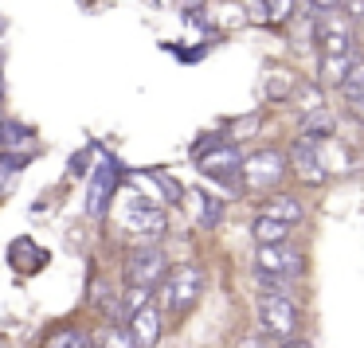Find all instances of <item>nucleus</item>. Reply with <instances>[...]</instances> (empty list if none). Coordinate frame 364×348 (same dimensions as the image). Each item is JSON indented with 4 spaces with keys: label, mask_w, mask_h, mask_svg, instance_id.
<instances>
[{
    "label": "nucleus",
    "mask_w": 364,
    "mask_h": 348,
    "mask_svg": "<svg viewBox=\"0 0 364 348\" xmlns=\"http://www.w3.org/2000/svg\"><path fill=\"white\" fill-rule=\"evenodd\" d=\"M204 290H208L204 266L188 259V262H176V266L168 270L165 286H161V298H165V309H168L173 317H184V313H192V309L200 305Z\"/></svg>",
    "instance_id": "1"
},
{
    "label": "nucleus",
    "mask_w": 364,
    "mask_h": 348,
    "mask_svg": "<svg viewBox=\"0 0 364 348\" xmlns=\"http://www.w3.org/2000/svg\"><path fill=\"white\" fill-rule=\"evenodd\" d=\"M301 270H306V254L294 243L259 246V251H255V278H259L262 290H282L286 282L301 278Z\"/></svg>",
    "instance_id": "2"
},
{
    "label": "nucleus",
    "mask_w": 364,
    "mask_h": 348,
    "mask_svg": "<svg viewBox=\"0 0 364 348\" xmlns=\"http://www.w3.org/2000/svg\"><path fill=\"white\" fill-rule=\"evenodd\" d=\"M255 309H259V329L267 332V337L274 340H290V337H301V309L298 301L290 298V293L282 290H262L259 301H255Z\"/></svg>",
    "instance_id": "3"
},
{
    "label": "nucleus",
    "mask_w": 364,
    "mask_h": 348,
    "mask_svg": "<svg viewBox=\"0 0 364 348\" xmlns=\"http://www.w3.org/2000/svg\"><path fill=\"white\" fill-rule=\"evenodd\" d=\"M168 270H173V262H168L165 246L137 243L134 251H126V262H122V282H126V286H141V290H157V286H165Z\"/></svg>",
    "instance_id": "4"
},
{
    "label": "nucleus",
    "mask_w": 364,
    "mask_h": 348,
    "mask_svg": "<svg viewBox=\"0 0 364 348\" xmlns=\"http://www.w3.org/2000/svg\"><path fill=\"white\" fill-rule=\"evenodd\" d=\"M286 173H290V157H286V153H278V149L251 153V157H243V168H239L247 192H267V188H274V184L282 180Z\"/></svg>",
    "instance_id": "5"
},
{
    "label": "nucleus",
    "mask_w": 364,
    "mask_h": 348,
    "mask_svg": "<svg viewBox=\"0 0 364 348\" xmlns=\"http://www.w3.org/2000/svg\"><path fill=\"white\" fill-rule=\"evenodd\" d=\"M122 227L134 231L137 239H145V243H157L161 235L168 231V215L161 212L153 200L145 196H129L126 204H122Z\"/></svg>",
    "instance_id": "6"
},
{
    "label": "nucleus",
    "mask_w": 364,
    "mask_h": 348,
    "mask_svg": "<svg viewBox=\"0 0 364 348\" xmlns=\"http://www.w3.org/2000/svg\"><path fill=\"white\" fill-rule=\"evenodd\" d=\"M200 173L212 176V180H223V184H243V176H239V168H243V153H239V145L223 141L215 145V149L200 153Z\"/></svg>",
    "instance_id": "7"
},
{
    "label": "nucleus",
    "mask_w": 364,
    "mask_h": 348,
    "mask_svg": "<svg viewBox=\"0 0 364 348\" xmlns=\"http://www.w3.org/2000/svg\"><path fill=\"white\" fill-rule=\"evenodd\" d=\"M118 176L122 168L114 165V161H102V165L90 173V188H87V215H106V207H110L114 192H118Z\"/></svg>",
    "instance_id": "8"
},
{
    "label": "nucleus",
    "mask_w": 364,
    "mask_h": 348,
    "mask_svg": "<svg viewBox=\"0 0 364 348\" xmlns=\"http://www.w3.org/2000/svg\"><path fill=\"white\" fill-rule=\"evenodd\" d=\"M126 332L129 340H134L137 348H157L161 337H165V309L153 301V305H145L141 313H134L126 321Z\"/></svg>",
    "instance_id": "9"
},
{
    "label": "nucleus",
    "mask_w": 364,
    "mask_h": 348,
    "mask_svg": "<svg viewBox=\"0 0 364 348\" xmlns=\"http://www.w3.org/2000/svg\"><path fill=\"white\" fill-rule=\"evenodd\" d=\"M290 165H294V173H298V180L314 184V188H321V184L329 180V173H325V165H321V153H317L314 145H306V141H294Z\"/></svg>",
    "instance_id": "10"
},
{
    "label": "nucleus",
    "mask_w": 364,
    "mask_h": 348,
    "mask_svg": "<svg viewBox=\"0 0 364 348\" xmlns=\"http://www.w3.org/2000/svg\"><path fill=\"white\" fill-rule=\"evenodd\" d=\"M333 129H337V118H333L329 110H314V114H301V121H298V141H306V145H321V141H329L333 137Z\"/></svg>",
    "instance_id": "11"
},
{
    "label": "nucleus",
    "mask_w": 364,
    "mask_h": 348,
    "mask_svg": "<svg viewBox=\"0 0 364 348\" xmlns=\"http://www.w3.org/2000/svg\"><path fill=\"white\" fill-rule=\"evenodd\" d=\"M262 215L286 223V227H298V223L306 219V204H301L298 196H290V192H278V196H270L267 204H262Z\"/></svg>",
    "instance_id": "12"
},
{
    "label": "nucleus",
    "mask_w": 364,
    "mask_h": 348,
    "mask_svg": "<svg viewBox=\"0 0 364 348\" xmlns=\"http://www.w3.org/2000/svg\"><path fill=\"white\" fill-rule=\"evenodd\" d=\"M251 235H255V243H259V246H282V243H290L294 227H286V223H278V219L259 215V219L251 223Z\"/></svg>",
    "instance_id": "13"
},
{
    "label": "nucleus",
    "mask_w": 364,
    "mask_h": 348,
    "mask_svg": "<svg viewBox=\"0 0 364 348\" xmlns=\"http://www.w3.org/2000/svg\"><path fill=\"white\" fill-rule=\"evenodd\" d=\"M353 67H356L353 55H321V87L341 90V87H345V79L353 75Z\"/></svg>",
    "instance_id": "14"
},
{
    "label": "nucleus",
    "mask_w": 364,
    "mask_h": 348,
    "mask_svg": "<svg viewBox=\"0 0 364 348\" xmlns=\"http://www.w3.org/2000/svg\"><path fill=\"white\" fill-rule=\"evenodd\" d=\"M188 200H192V212H196V223L204 231H212V227H220V219H223V204L215 196H208V192H188Z\"/></svg>",
    "instance_id": "15"
},
{
    "label": "nucleus",
    "mask_w": 364,
    "mask_h": 348,
    "mask_svg": "<svg viewBox=\"0 0 364 348\" xmlns=\"http://www.w3.org/2000/svg\"><path fill=\"white\" fill-rule=\"evenodd\" d=\"M298 75L286 71V67H274V71L267 75V98L270 102H286V98H294V90H298Z\"/></svg>",
    "instance_id": "16"
},
{
    "label": "nucleus",
    "mask_w": 364,
    "mask_h": 348,
    "mask_svg": "<svg viewBox=\"0 0 364 348\" xmlns=\"http://www.w3.org/2000/svg\"><path fill=\"white\" fill-rule=\"evenodd\" d=\"M43 348H90V332L75 325H59L43 337Z\"/></svg>",
    "instance_id": "17"
},
{
    "label": "nucleus",
    "mask_w": 364,
    "mask_h": 348,
    "mask_svg": "<svg viewBox=\"0 0 364 348\" xmlns=\"http://www.w3.org/2000/svg\"><path fill=\"white\" fill-rule=\"evenodd\" d=\"M90 348H137L134 340H129L126 325H98L95 332H90Z\"/></svg>",
    "instance_id": "18"
},
{
    "label": "nucleus",
    "mask_w": 364,
    "mask_h": 348,
    "mask_svg": "<svg viewBox=\"0 0 364 348\" xmlns=\"http://www.w3.org/2000/svg\"><path fill=\"white\" fill-rule=\"evenodd\" d=\"M28 137H36V134L24 126V121H9V118H4V126H0V153H12V149L24 153Z\"/></svg>",
    "instance_id": "19"
},
{
    "label": "nucleus",
    "mask_w": 364,
    "mask_h": 348,
    "mask_svg": "<svg viewBox=\"0 0 364 348\" xmlns=\"http://www.w3.org/2000/svg\"><path fill=\"white\" fill-rule=\"evenodd\" d=\"M298 9V0H262V12H267L270 24H286Z\"/></svg>",
    "instance_id": "20"
},
{
    "label": "nucleus",
    "mask_w": 364,
    "mask_h": 348,
    "mask_svg": "<svg viewBox=\"0 0 364 348\" xmlns=\"http://www.w3.org/2000/svg\"><path fill=\"white\" fill-rule=\"evenodd\" d=\"M341 98H345L348 106H356L364 98V67H353V75H348L345 87H341Z\"/></svg>",
    "instance_id": "21"
},
{
    "label": "nucleus",
    "mask_w": 364,
    "mask_h": 348,
    "mask_svg": "<svg viewBox=\"0 0 364 348\" xmlns=\"http://www.w3.org/2000/svg\"><path fill=\"white\" fill-rule=\"evenodd\" d=\"M294 98H298L301 114H314V110H321V82H317V87H301V82H298V90H294Z\"/></svg>",
    "instance_id": "22"
},
{
    "label": "nucleus",
    "mask_w": 364,
    "mask_h": 348,
    "mask_svg": "<svg viewBox=\"0 0 364 348\" xmlns=\"http://www.w3.org/2000/svg\"><path fill=\"white\" fill-rule=\"evenodd\" d=\"M306 12H309V20H329V16H337L341 12V0H306Z\"/></svg>",
    "instance_id": "23"
},
{
    "label": "nucleus",
    "mask_w": 364,
    "mask_h": 348,
    "mask_svg": "<svg viewBox=\"0 0 364 348\" xmlns=\"http://www.w3.org/2000/svg\"><path fill=\"white\" fill-rule=\"evenodd\" d=\"M341 12H345L353 24H360L364 20V0H341Z\"/></svg>",
    "instance_id": "24"
},
{
    "label": "nucleus",
    "mask_w": 364,
    "mask_h": 348,
    "mask_svg": "<svg viewBox=\"0 0 364 348\" xmlns=\"http://www.w3.org/2000/svg\"><path fill=\"white\" fill-rule=\"evenodd\" d=\"M274 348H314V344H309L306 337H290V340H278Z\"/></svg>",
    "instance_id": "25"
},
{
    "label": "nucleus",
    "mask_w": 364,
    "mask_h": 348,
    "mask_svg": "<svg viewBox=\"0 0 364 348\" xmlns=\"http://www.w3.org/2000/svg\"><path fill=\"white\" fill-rule=\"evenodd\" d=\"M235 348H267V344H262L259 337H239V340H235Z\"/></svg>",
    "instance_id": "26"
},
{
    "label": "nucleus",
    "mask_w": 364,
    "mask_h": 348,
    "mask_svg": "<svg viewBox=\"0 0 364 348\" xmlns=\"http://www.w3.org/2000/svg\"><path fill=\"white\" fill-rule=\"evenodd\" d=\"M348 110H353L356 118H364V98H360V102H356V106H348Z\"/></svg>",
    "instance_id": "27"
},
{
    "label": "nucleus",
    "mask_w": 364,
    "mask_h": 348,
    "mask_svg": "<svg viewBox=\"0 0 364 348\" xmlns=\"http://www.w3.org/2000/svg\"><path fill=\"white\" fill-rule=\"evenodd\" d=\"M0 94H4V75H0Z\"/></svg>",
    "instance_id": "28"
},
{
    "label": "nucleus",
    "mask_w": 364,
    "mask_h": 348,
    "mask_svg": "<svg viewBox=\"0 0 364 348\" xmlns=\"http://www.w3.org/2000/svg\"><path fill=\"white\" fill-rule=\"evenodd\" d=\"M0 32H4V20H0Z\"/></svg>",
    "instance_id": "29"
},
{
    "label": "nucleus",
    "mask_w": 364,
    "mask_h": 348,
    "mask_svg": "<svg viewBox=\"0 0 364 348\" xmlns=\"http://www.w3.org/2000/svg\"><path fill=\"white\" fill-rule=\"evenodd\" d=\"M0 126H4V118H0Z\"/></svg>",
    "instance_id": "30"
}]
</instances>
